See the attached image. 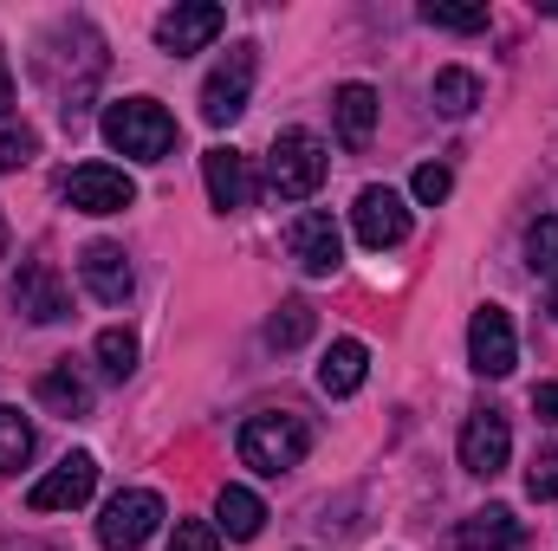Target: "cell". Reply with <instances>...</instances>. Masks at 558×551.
I'll return each mask as SVG.
<instances>
[{
  "mask_svg": "<svg viewBox=\"0 0 558 551\" xmlns=\"http://www.w3.org/2000/svg\"><path fill=\"white\" fill-rule=\"evenodd\" d=\"M65 201L78 215H124L137 201V182L124 169H111V162H85V169L65 175Z\"/></svg>",
  "mask_w": 558,
  "mask_h": 551,
  "instance_id": "obj_9",
  "label": "cell"
},
{
  "mask_svg": "<svg viewBox=\"0 0 558 551\" xmlns=\"http://www.w3.org/2000/svg\"><path fill=\"white\" fill-rule=\"evenodd\" d=\"M305 454H312V428H305L299 415L267 409V415H247V421H241V461H247L254 474L279 480V474H292Z\"/></svg>",
  "mask_w": 558,
  "mask_h": 551,
  "instance_id": "obj_2",
  "label": "cell"
},
{
  "mask_svg": "<svg viewBox=\"0 0 558 551\" xmlns=\"http://www.w3.org/2000/svg\"><path fill=\"white\" fill-rule=\"evenodd\" d=\"M13 111V72H7V52H0V118Z\"/></svg>",
  "mask_w": 558,
  "mask_h": 551,
  "instance_id": "obj_32",
  "label": "cell"
},
{
  "mask_svg": "<svg viewBox=\"0 0 558 551\" xmlns=\"http://www.w3.org/2000/svg\"><path fill=\"white\" fill-rule=\"evenodd\" d=\"M78 273H85V285H92L98 305H124L131 285H137V273H131V260H124L118 241H92V247L78 254Z\"/></svg>",
  "mask_w": 558,
  "mask_h": 551,
  "instance_id": "obj_15",
  "label": "cell"
},
{
  "mask_svg": "<svg viewBox=\"0 0 558 551\" xmlns=\"http://www.w3.org/2000/svg\"><path fill=\"white\" fill-rule=\"evenodd\" d=\"M98 364H105V377L111 383H124L131 370H137V331H124V325H111V331H98Z\"/></svg>",
  "mask_w": 558,
  "mask_h": 551,
  "instance_id": "obj_23",
  "label": "cell"
},
{
  "mask_svg": "<svg viewBox=\"0 0 558 551\" xmlns=\"http://www.w3.org/2000/svg\"><path fill=\"white\" fill-rule=\"evenodd\" d=\"M92 487H98V461H92V454H65L52 474L33 480L26 506H33V513H65V506H85Z\"/></svg>",
  "mask_w": 558,
  "mask_h": 551,
  "instance_id": "obj_11",
  "label": "cell"
},
{
  "mask_svg": "<svg viewBox=\"0 0 558 551\" xmlns=\"http://www.w3.org/2000/svg\"><path fill=\"white\" fill-rule=\"evenodd\" d=\"M448 188H454L448 162H422L416 175H410V195H416L422 208H441V201H448Z\"/></svg>",
  "mask_w": 558,
  "mask_h": 551,
  "instance_id": "obj_27",
  "label": "cell"
},
{
  "mask_svg": "<svg viewBox=\"0 0 558 551\" xmlns=\"http://www.w3.org/2000/svg\"><path fill=\"white\" fill-rule=\"evenodd\" d=\"M454 546H468V551H520L526 546V526H520L513 506H481V513L461 519Z\"/></svg>",
  "mask_w": 558,
  "mask_h": 551,
  "instance_id": "obj_16",
  "label": "cell"
},
{
  "mask_svg": "<svg viewBox=\"0 0 558 551\" xmlns=\"http://www.w3.org/2000/svg\"><path fill=\"white\" fill-rule=\"evenodd\" d=\"M533 415H539V421H558V383H539V390H533Z\"/></svg>",
  "mask_w": 558,
  "mask_h": 551,
  "instance_id": "obj_31",
  "label": "cell"
},
{
  "mask_svg": "<svg viewBox=\"0 0 558 551\" xmlns=\"http://www.w3.org/2000/svg\"><path fill=\"white\" fill-rule=\"evenodd\" d=\"M254 46H228V59L202 78V124H215V131H228L241 111H247V98H254Z\"/></svg>",
  "mask_w": 558,
  "mask_h": 551,
  "instance_id": "obj_4",
  "label": "cell"
},
{
  "mask_svg": "<svg viewBox=\"0 0 558 551\" xmlns=\"http://www.w3.org/2000/svg\"><path fill=\"white\" fill-rule=\"evenodd\" d=\"M526 260H533V273L558 279V215H539V221L526 228Z\"/></svg>",
  "mask_w": 558,
  "mask_h": 551,
  "instance_id": "obj_26",
  "label": "cell"
},
{
  "mask_svg": "<svg viewBox=\"0 0 558 551\" xmlns=\"http://www.w3.org/2000/svg\"><path fill=\"white\" fill-rule=\"evenodd\" d=\"M105 143L118 149V156H131V162H162L169 149H175V118L156 105V98H118L111 111H105Z\"/></svg>",
  "mask_w": 558,
  "mask_h": 551,
  "instance_id": "obj_1",
  "label": "cell"
},
{
  "mask_svg": "<svg viewBox=\"0 0 558 551\" xmlns=\"http://www.w3.org/2000/svg\"><path fill=\"white\" fill-rule=\"evenodd\" d=\"M364 377H371V351H364V338H338V344L325 351V364H318V390H325V396H357Z\"/></svg>",
  "mask_w": 558,
  "mask_h": 551,
  "instance_id": "obj_17",
  "label": "cell"
},
{
  "mask_svg": "<svg viewBox=\"0 0 558 551\" xmlns=\"http://www.w3.org/2000/svg\"><path fill=\"white\" fill-rule=\"evenodd\" d=\"M312 331H318V311H312L305 298H279V311L267 318V344H274V351H299Z\"/></svg>",
  "mask_w": 558,
  "mask_h": 551,
  "instance_id": "obj_22",
  "label": "cell"
},
{
  "mask_svg": "<svg viewBox=\"0 0 558 551\" xmlns=\"http://www.w3.org/2000/svg\"><path fill=\"white\" fill-rule=\"evenodd\" d=\"M13 305H20L33 325H59V318H72V292H65L59 267H46V260H26V267L13 273Z\"/></svg>",
  "mask_w": 558,
  "mask_h": 551,
  "instance_id": "obj_14",
  "label": "cell"
},
{
  "mask_svg": "<svg viewBox=\"0 0 558 551\" xmlns=\"http://www.w3.org/2000/svg\"><path fill=\"white\" fill-rule=\"evenodd\" d=\"M202 182H208V201H215L221 215H241V208H254V162H247L241 149L215 143V149L202 156Z\"/></svg>",
  "mask_w": 558,
  "mask_h": 551,
  "instance_id": "obj_13",
  "label": "cell"
},
{
  "mask_svg": "<svg viewBox=\"0 0 558 551\" xmlns=\"http://www.w3.org/2000/svg\"><path fill=\"white\" fill-rule=\"evenodd\" d=\"M33 156H39V137L33 131H7L0 137V169H26Z\"/></svg>",
  "mask_w": 558,
  "mask_h": 551,
  "instance_id": "obj_30",
  "label": "cell"
},
{
  "mask_svg": "<svg viewBox=\"0 0 558 551\" xmlns=\"http://www.w3.org/2000/svg\"><path fill=\"white\" fill-rule=\"evenodd\" d=\"M325 169H331V156H325V143L312 137V131H279L274 149H267V188H274L279 201L318 195Z\"/></svg>",
  "mask_w": 558,
  "mask_h": 551,
  "instance_id": "obj_3",
  "label": "cell"
},
{
  "mask_svg": "<svg viewBox=\"0 0 558 551\" xmlns=\"http://www.w3.org/2000/svg\"><path fill=\"white\" fill-rule=\"evenodd\" d=\"M156 526H162V500H156L149 487H124V493H111L105 513H98V546L105 551H137Z\"/></svg>",
  "mask_w": 558,
  "mask_h": 551,
  "instance_id": "obj_5",
  "label": "cell"
},
{
  "mask_svg": "<svg viewBox=\"0 0 558 551\" xmlns=\"http://www.w3.org/2000/svg\"><path fill=\"white\" fill-rule=\"evenodd\" d=\"M33 396H39V409L65 415V421L92 409V383H85V377L72 370V357H59V364H52V370H46V377L33 383Z\"/></svg>",
  "mask_w": 558,
  "mask_h": 551,
  "instance_id": "obj_19",
  "label": "cell"
},
{
  "mask_svg": "<svg viewBox=\"0 0 558 551\" xmlns=\"http://www.w3.org/2000/svg\"><path fill=\"white\" fill-rule=\"evenodd\" d=\"M428 105H435L441 118H468V111L481 105V78H474L468 65H441L435 85H428Z\"/></svg>",
  "mask_w": 558,
  "mask_h": 551,
  "instance_id": "obj_21",
  "label": "cell"
},
{
  "mask_svg": "<svg viewBox=\"0 0 558 551\" xmlns=\"http://www.w3.org/2000/svg\"><path fill=\"white\" fill-rule=\"evenodd\" d=\"M351 228H357V241H364L371 254L403 247V241H410V201H403L397 188L371 182V188L357 195V208H351Z\"/></svg>",
  "mask_w": 558,
  "mask_h": 551,
  "instance_id": "obj_6",
  "label": "cell"
},
{
  "mask_svg": "<svg viewBox=\"0 0 558 551\" xmlns=\"http://www.w3.org/2000/svg\"><path fill=\"white\" fill-rule=\"evenodd\" d=\"M526 493H533V500H558V448L533 454V467H526Z\"/></svg>",
  "mask_w": 558,
  "mask_h": 551,
  "instance_id": "obj_29",
  "label": "cell"
},
{
  "mask_svg": "<svg viewBox=\"0 0 558 551\" xmlns=\"http://www.w3.org/2000/svg\"><path fill=\"white\" fill-rule=\"evenodd\" d=\"M169 551H221V532H215L208 519H175V532H169Z\"/></svg>",
  "mask_w": 558,
  "mask_h": 551,
  "instance_id": "obj_28",
  "label": "cell"
},
{
  "mask_svg": "<svg viewBox=\"0 0 558 551\" xmlns=\"http://www.w3.org/2000/svg\"><path fill=\"white\" fill-rule=\"evenodd\" d=\"M331 118H338V143H344V149H364L371 131H377V91H371V85H338Z\"/></svg>",
  "mask_w": 558,
  "mask_h": 551,
  "instance_id": "obj_18",
  "label": "cell"
},
{
  "mask_svg": "<svg viewBox=\"0 0 558 551\" xmlns=\"http://www.w3.org/2000/svg\"><path fill=\"white\" fill-rule=\"evenodd\" d=\"M221 26H228V13H221L215 0H189V7H169V13L156 20V46L175 52V59H189V52H202Z\"/></svg>",
  "mask_w": 558,
  "mask_h": 551,
  "instance_id": "obj_12",
  "label": "cell"
},
{
  "mask_svg": "<svg viewBox=\"0 0 558 551\" xmlns=\"http://www.w3.org/2000/svg\"><path fill=\"white\" fill-rule=\"evenodd\" d=\"M422 20H428V26H441V33H487V7H454V0H428V7H422Z\"/></svg>",
  "mask_w": 558,
  "mask_h": 551,
  "instance_id": "obj_25",
  "label": "cell"
},
{
  "mask_svg": "<svg viewBox=\"0 0 558 551\" xmlns=\"http://www.w3.org/2000/svg\"><path fill=\"white\" fill-rule=\"evenodd\" d=\"M553 318H558V285H553Z\"/></svg>",
  "mask_w": 558,
  "mask_h": 551,
  "instance_id": "obj_33",
  "label": "cell"
},
{
  "mask_svg": "<svg viewBox=\"0 0 558 551\" xmlns=\"http://www.w3.org/2000/svg\"><path fill=\"white\" fill-rule=\"evenodd\" d=\"M26 461H33V428H26L20 409L0 403V474H20Z\"/></svg>",
  "mask_w": 558,
  "mask_h": 551,
  "instance_id": "obj_24",
  "label": "cell"
},
{
  "mask_svg": "<svg viewBox=\"0 0 558 551\" xmlns=\"http://www.w3.org/2000/svg\"><path fill=\"white\" fill-rule=\"evenodd\" d=\"M468 364H474L481 377H513V364H520V338H513L507 305H481V311L468 318Z\"/></svg>",
  "mask_w": 558,
  "mask_h": 551,
  "instance_id": "obj_7",
  "label": "cell"
},
{
  "mask_svg": "<svg viewBox=\"0 0 558 551\" xmlns=\"http://www.w3.org/2000/svg\"><path fill=\"white\" fill-rule=\"evenodd\" d=\"M215 532H228V539H260L267 532V506H260V493H247V487H221L215 493Z\"/></svg>",
  "mask_w": 558,
  "mask_h": 551,
  "instance_id": "obj_20",
  "label": "cell"
},
{
  "mask_svg": "<svg viewBox=\"0 0 558 551\" xmlns=\"http://www.w3.org/2000/svg\"><path fill=\"white\" fill-rule=\"evenodd\" d=\"M507 454H513V428H507L500 409H474L461 421V467H468L474 480L507 474Z\"/></svg>",
  "mask_w": 558,
  "mask_h": 551,
  "instance_id": "obj_8",
  "label": "cell"
},
{
  "mask_svg": "<svg viewBox=\"0 0 558 551\" xmlns=\"http://www.w3.org/2000/svg\"><path fill=\"white\" fill-rule=\"evenodd\" d=\"M286 247H292V260H299V273L325 279L344 267V234H338V221L325 215V208H312V215H299L292 228H286Z\"/></svg>",
  "mask_w": 558,
  "mask_h": 551,
  "instance_id": "obj_10",
  "label": "cell"
}]
</instances>
